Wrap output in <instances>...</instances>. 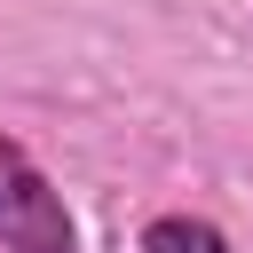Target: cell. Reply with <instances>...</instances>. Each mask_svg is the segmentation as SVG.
Segmentation results:
<instances>
[{
    "label": "cell",
    "instance_id": "obj_2",
    "mask_svg": "<svg viewBox=\"0 0 253 253\" xmlns=\"http://www.w3.org/2000/svg\"><path fill=\"white\" fill-rule=\"evenodd\" d=\"M142 253H229V237L213 221H198V213H158L142 229Z\"/></svg>",
    "mask_w": 253,
    "mask_h": 253
},
{
    "label": "cell",
    "instance_id": "obj_1",
    "mask_svg": "<svg viewBox=\"0 0 253 253\" xmlns=\"http://www.w3.org/2000/svg\"><path fill=\"white\" fill-rule=\"evenodd\" d=\"M0 245H16V253H71L79 245L55 182L32 166L24 142H0Z\"/></svg>",
    "mask_w": 253,
    "mask_h": 253
}]
</instances>
